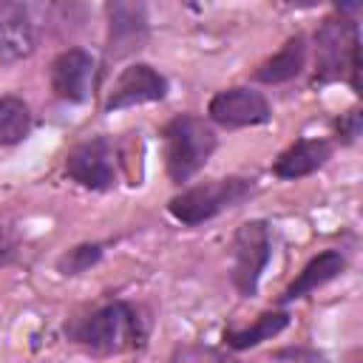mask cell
Listing matches in <instances>:
<instances>
[{
	"label": "cell",
	"mask_w": 363,
	"mask_h": 363,
	"mask_svg": "<svg viewBox=\"0 0 363 363\" xmlns=\"http://www.w3.org/2000/svg\"><path fill=\"white\" fill-rule=\"evenodd\" d=\"M71 337L99 354L130 352L145 343V326L139 312L125 301H111L71 326Z\"/></svg>",
	"instance_id": "6da1fadb"
},
{
	"label": "cell",
	"mask_w": 363,
	"mask_h": 363,
	"mask_svg": "<svg viewBox=\"0 0 363 363\" xmlns=\"http://www.w3.org/2000/svg\"><path fill=\"white\" fill-rule=\"evenodd\" d=\"M162 142H164L167 176L176 184L190 182L216 150L213 128L201 116H193V113H182V116L170 119L162 130Z\"/></svg>",
	"instance_id": "7a4b0ae2"
},
{
	"label": "cell",
	"mask_w": 363,
	"mask_h": 363,
	"mask_svg": "<svg viewBox=\"0 0 363 363\" xmlns=\"http://www.w3.org/2000/svg\"><path fill=\"white\" fill-rule=\"evenodd\" d=\"M252 193H255L252 179L230 176V179H216V182H204V184L187 187L184 193H179V196L170 199L167 210H170V216L176 221L187 224V227H196V224L218 216L221 210L238 207Z\"/></svg>",
	"instance_id": "3957f363"
},
{
	"label": "cell",
	"mask_w": 363,
	"mask_h": 363,
	"mask_svg": "<svg viewBox=\"0 0 363 363\" xmlns=\"http://www.w3.org/2000/svg\"><path fill=\"white\" fill-rule=\"evenodd\" d=\"M272 258V233L267 221H247L233 238V284L241 295H255L261 272Z\"/></svg>",
	"instance_id": "277c9868"
},
{
	"label": "cell",
	"mask_w": 363,
	"mask_h": 363,
	"mask_svg": "<svg viewBox=\"0 0 363 363\" xmlns=\"http://www.w3.org/2000/svg\"><path fill=\"white\" fill-rule=\"evenodd\" d=\"M65 173L88 187V190H108L113 187L116 179V156L113 145L105 136H94L79 142L68 156H65Z\"/></svg>",
	"instance_id": "5b68a950"
},
{
	"label": "cell",
	"mask_w": 363,
	"mask_h": 363,
	"mask_svg": "<svg viewBox=\"0 0 363 363\" xmlns=\"http://www.w3.org/2000/svg\"><path fill=\"white\" fill-rule=\"evenodd\" d=\"M318 43V82H332L343 74L352 54L360 48L357 26L346 20H326L315 37Z\"/></svg>",
	"instance_id": "8992f818"
},
{
	"label": "cell",
	"mask_w": 363,
	"mask_h": 363,
	"mask_svg": "<svg viewBox=\"0 0 363 363\" xmlns=\"http://www.w3.org/2000/svg\"><path fill=\"white\" fill-rule=\"evenodd\" d=\"M164 94H167V79L147 62H136V65H128L116 77L108 94L105 111H122V108L156 102V99H164Z\"/></svg>",
	"instance_id": "52a82bcc"
},
{
	"label": "cell",
	"mask_w": 363,
	"mask_h": 363,
	"mask_svg": "<svg viewBox=\"0 0 363 363\" xmlns=\"http://www.w3.org/2000/svg\"><path fill=\"white\" fill-rule=\"evenodd\" d=\"M207 113L213 122L224 128H247V125H261L269 119V102L264 99L261 91L238 85V88L218 91L210 99Z\"/></svg>",
	"instance_id": "ba28073f"
},
{
	"label": "cell",
	"mask_w": 363,
	"mask_h": 363,
	"mask_svg": "<svg viewBox=\"0 0 363 363\" xmlns=\"http://www.w3.org/2000/svg\"><path fill=\"white\" fill-rule=\"evenodd\" d=\"M94 82V57L82 48H68L51 62V91L65 102H85Z\"/></svg>",
	"instance_id": "9c48e42d"
},
{
	"label": "cell",
	"mask_w": 363,
	"mask_h": 363,
	"mask_svg": "<svg viewBox=\"0 0 363 363\" xmlns=\"http://www.w3.org/2000/svg\"><path fill=\"white\" fill-rule=\"evenodd\" d=\"M147 37L145 6L139 3H111L108 6V57L119 60L142 48Z\"/></svg>",
	"instance_id": "30bf717a"
},
{
	"label": "cell",
	"mask_w": 363,
	"mask_h": 363,
	"mask_svg": "<svg viewBox=\"0 0 363 363\" xmlns=\"http://www.w3.org/2000/svg\"><path fill=\"white\" fill-rule=\"evenodd\" d=\"M34 51V26L20 3L0 0V62L23 60Z\"/></svg>",
	"instance_id": "8fae6325"
},
{
	"label": "cell",
	"mask_w": 363,
	"mask_h": 363,
	"mask_svg": "<svg viewBox=\"0 0 363 363\" xmlns=\"http://www.w3.org/2000/svg\"><path fill=\"white\" fill-rule=\"evenodd\" d=\"M329 156H332V142H326V139H298L295 145H289L275 159L272 173L278 179H301V176H309L318 167H323Z\"/></svg>",
	"instance_id": "7c38bea8"
},
{
	"label": "cell",
	"mask_w": 363,
	"mask_h": 363,
	"mask_svg": "<svg viewBox=\"0 0 363 363\" xmlns=\"http://www.w3.org/2000/svg\"><path fill=\"white\" fill-rule=\"evenodd\" d=\"M343 267H346V258H343L337 250H326V252L315 255V258H312V261L298 272V278L284 289L281 303L298 301V298H303L306 292H312V289H318V286L329 284L335 275H340V272H343Z\"/></svg>",
	"instance_id": "4fadbf2b"
},
{
	"label": "cell",
	"mask_w": 363,
	"mask_h": 363,
	"mask_svg": "<svg viewBox=\"0 0 363 363\" xmlns=\"http://www.w3.org/2000/svg\"><path fill=\"white\" fill-rule=\"evenodd\" d=\"M303 62H306V43H303V37H292V40H286V45L278 54H272L255 71V77L267 85H278V82H286V79L298 77Z\"/></svg>",
	"instance_id": "5bb4252c"
},
{
	"label": "cell",
	"mask_w": 363,
	"mask_h": 363,
	"mask_svg": "<svg viewBox=\"0 0 363 363\" xmlns=\"http://www.w3.org/2000/svg\"><path fill=\"white\" fill-rule=\"evenodd\" d=\"M286 326H289V315H286V312H264V315L255 318L252 326L224 332V340H227L230 349H238V352H241V349H250V346H255V343H261V340L275 337V335L284 332Z\"/></svg>",
	"instance_id": "9a60e30c"
},
{
	"label": "cell",
	"mask_w": 363,
	"mask_h": 363,
	"mask_svg": "<svg viewBox=\"0 0 363 363\" xmlns=\"http://www.w3.org/2000/svg\"><path fill=\"white\" fill-rule=\"evenodd\" d=\"M31 130L28 105L17 96H0V145H17Z\"/></svg>",
	"instance_id": "2e32d148"
},
{
	"label": "cell",
	"mask_w": 363,
	"mask_h": 363,
	"mask_svg": "<svg viewBox=\"0 0 363 363\" xmlns=\"http://www.w3.org/2000/svg\"><path fill=\"white\" fill-rule=\"evenodd\" d=\"M99 258H102V247H99V244H79V247L68 250V252L57 261V267H60V272H65V275H79V272L91 269Z\"/></svg>",
	"instance_id": "e0dca14e"
},
{
	"label": "cell",
	"mask_w": 363,
	"mask_h": 363,
	"mask_svg": "<svg viewBox=\"0 0 363 363\" xmlns=\"http://www.w3.org/2000/svg\"><path fill=\"white\" fill-rule=\"evenodd\" d=\"M170 363H241V360H233L218 349H207V346H179Z\"/></svg>",
	"instance_id": "ac0fdd59"
},
{
	"label": "cell",
	"mask_w": 363,
	"mask_h": 363,
	"mask_svg": "<svg viewBox=\"0 0 363 363\" xmlns=\"http://www.w3.org/2000/svg\"><path fill=\"white\" fill-rule=\"evenodd\" d=\"M360 128H363V119H360L357 111H349L346 116L337 119V136H340L343 142H354V139L360 136Z\"/></svg>",
	"instance_id": "d6986e66"
},
{
	"label": "cell",
	"mask_w": 363,
	"mask_h": 363,
	"mask_svg": "<svg viewBox=\"0 0 363 363\" xmlns=\"http://www.w3.org/2000/svg\"><path fill=\"white\" fill-rule=\"evenodd\" d=\"M9 247H11V238H9V230H6V224L0 221V255H3V252H9Z\"/></svg>",
	"instance_id": "ffe728a7"
}]
</instances>
